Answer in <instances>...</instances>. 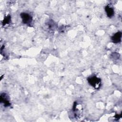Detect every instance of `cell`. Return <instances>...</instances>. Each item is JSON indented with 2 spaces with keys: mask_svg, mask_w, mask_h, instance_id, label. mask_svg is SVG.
<instances>
[{
  "mask_svg": "<svg viewBox=\"0 0 122 122\" xmlns=\"http://www.w3.org/2000/svg\"><path fill=\"white\" fill-rule=\"evenodd\" d=\"M87 81L91 86L96 90L100 89L102 85L101 80L95 75L88 77L87 78Z\"/></svg>",
  "mask_w": 122,
  "mask_h": 122,
  "instance_id": "cell-1",
  "label": "cell"
},
{
  "mask_svg": "<svg viewBox=\"0 0 122 122\" xmlns=\"http://www.w3.org/2000/svg\"><path fill=\"white\" fill-rule=\"evenodd\" d=\"M0 103L3 104L5 107H8L10 105V103L5 93H1L0 94Z\"/></svg>",
  "mask_w": 122,
  "mask_h": 122,
  "instance_id": "cell-3",
  "label": "cell"
},
{
  "mask_svg": "<svg viewBox=\"0 0 122 122\" xmlns=\"http://www.w3.org/2000/svg\"><path fill=\"white\" fill-rule=\"evenodd\" d=\"M10 16H7V17H6L5 18V19L3 20V24L4 25H5L6 24H8L10 22Z\"/></svg>",
  "mask_w": 122,
  "mask_h": 122,
  "instance_id": "cell-6",
  "label": "cell"
},
{
  "mask_svg": "<svg viewBox=\"0 0 122 122\" xmlns=\"http://www.w3.org/2000/svg\"><path fill=\"white\" fill-rule=\"evenodd\" d=\"M122 38V32L121 31L117 32L114 34L111 37L112 41L115 43H118L121 41Z\"/></svg>",
  "mask_w": 122,
  "mask_h": 122,
  "instance_id": "cell-4",
  "label": "cell"
},
{
  "mask_svg": "<svg viewBox=\"0 0 122 122\" xmlns=\"http://www.w3.org/2000/svg\"><path fill=\"white\" fill-rule=\"evenodd\" d=\"M105 10L107 16L109 18H112L114 16V11L113 9L109 5H107L105 8Z\"/></svg>",
  "mask_w": 122,
  "mask_h": 122,
  "instance_id": "cell-5",
  "label": "cell"
},
{
  "mask_svg": "<svg viewBox=\"0 0 122 122\" xmlns=\"http://www.w3.org/2000/svg\"><path fill=\"white\" fill-rule=\"evenodd\" d=\"M22 21L24 24L28 25H30L32 21V16L26 12H22L20 14Z\"/></svg>",
  "mask_w": 122,
  "mask_h": 122,
  "instance_id": "cell-2",
  "label": "cell"
}]
</instances>
